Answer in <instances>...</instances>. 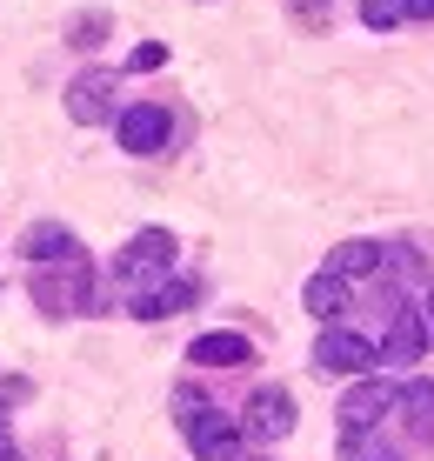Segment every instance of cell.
<instances>
[{"mask_svg": "<svg viewBox=\"0 0 434 461\" xmlns=\"http://www.w3.org/2000/svg\"><path fill=\"white\" fill-rule=\"evenodd\" d=\"M114 275H121L127 301H134V294H154L160 281H174V234H167V228H140L134 241L121 248Z\"/></svg>", "mask_w": 434, "mask_h": 461, "instance_id": "6da1fadb", "label": "cell"}, {"mask_svg": "<svg viewBox=\"0 0 434 461\" xmlns=\"http://www.w3.org/2000/svg\"><path fill=\"white\" fill-rule=\"evenodd\" d=\"M181 428L201 461H240V415H221L201 394H181Z\"/></svg>", "mask_w": 434, "mask_h": 461, "instance_id": "7a4b0ae2", "label": "cell"}, {"mask_svg": "<svg viewBox=\"0 0 434 461\" xmlns=\"http://www.w3.org/2000/svg\"><path fill=\"white\" fill-rule=\"evenodd\" d=\"M34 301H41L47 314H87V308H94V275H87V261L41 267V275H34Z\"/></svg>", "mask_w": 434, "mask_h": 461, "instance_id": "3957f363", "label": "cell"}, {"mask_svg": "<svg viewBox=\"0 0 434 461\" xmlns=\"http://www.w3.org/2000/svg\"><path fill=\"white\" fill-rule=\"evenodd\" d=\"M394 402H401V381H388V375L355 381V388H348V402H341V435H375L381 415H388Z\"/></svg>", "mask_w": 434, "mask_h": 461, "instance_id": "277c9868", "label": "cell"}, {"mask_svg": "<svg viewBox=\"0 0 434 461\" xmlns=\"http://www.w3.org/2000/svg\"><path fill=\"white\" fill-rule=\"evenodd\" d=\"M114 94H121V74H107V68H87V74H74V81H68V114H74L80 127L121 121Z\"/></svg>", "mask_w": 434, "mask_h": 461, "instance_id": "5b68a950", "label": "cell"}, {"mask_svg": "<svg viewBox=\"0 0 434 461\" xmlns=\"http://www.w3.org/2000/svg\"><path fill=\"white\" fill-rule=\"evenodd\" d=\"M375 361H381V348H367L355 328H321V341H314V368L321 375H355V381H367Z\"/></svg>", "mask_w": 434, "mask_h": 461, "instance_id": "8992f818", "label": "cell"}, {"mask_svg": "<svg viewBox=\"0 0 434 461\" xmlns=\"http://www.w3.org/2000/svg\"><path fill=\"white\" fill-rule=\"evenodd\" d=\"M114 134H121L127 154H160V148H167V134H174V114H167V107H154V101H134V107H121Z\"/></svg>", "mask_w": 434, "mask_h": 461, "instance_id": "52a82bcc", "label": "cell"}, {"mask_svg": "<svg viewBox=\"0 0 434 461\" xmlns=\"http://www.w3.org/2000/svg\"><path fill=\"white\" fill-rule=\"evenodd\" d=\"M240 435H254V441L294 435V394H287V388H261L248 408H240Z\"/></svg>", "mask_w": 434, "mask_h": 461, "instance_id": "ba28073f", "label": "cell"}, {"mask_svg": "<svg viewBox=\"0 0 434 461\" xmlns=\"http://www.w3.org/2000/svg\"><path fill=\"white\" fill-rule=\"evenodd\" d=\"M187 361H194V368H248V361H254V341L234 335V328H214V335H201L194 348H187Z\"/></svg>", "mask_w": 434, "mask_h": 461, "instance_id": "9c48e42d", "label": "cell"}, {"mask_svg": "<svg viewBox=\"0 0 434 461\" xmlns=\"http://www.w3.org/2000/svg\"><path fill=\"white\" fill-rule=\"evenodd\" d=\"M21 254H27L34 267H60V261H80V241L60 228V221H41V228L21 234Z\"/></svg>", "mask_w": 434, "mask_h": 461, "instance_id": "30bf717a", "label": "cell"}, {"mask_svg": "<svg viewBox=\"0 0 434 461\" xmlns=\"http://www.w3.org/2000/svg\"><path fill=\"white\" fill-rule=\"evenodd\" d=\"M421 348H428V328H421V308H394V321H388V335H381V361H421Z\"/></svg>", "mask_w": 434, "mask_h": 461, "instance_id": "8fae6325", "label": "cell"}, {"mask_svg": "<svg viewBox=\"0 0 434 461\" xmlns=\"http://www.w3.org/2000/svg\"><path fill=\"white\" fill-rule=\"evenodd\" d=\"M301 308H308V314H321V321L334 328L348 308H355V301H348V281H341V275H328V267H321V275L308 281V288H301Z\"/></svg>", "mask_w": 434, "mask_h": 461, "instance_id": "7c38bea8", "label": "cell"}, {"mask_svg": "<svg viewBox=\"0 0 434 461\" xmlns=\"http://www.w3.org/2000/svg\"><path fill=\"white\" fill-rule=\"evenodd\" d=\"M381 267H388V248H375V241H341L328 254V275H341V281H367Z\"/></svg>", "mask_w": 434, "mask_h": 461, "instance_id": "4fadbf2b", "label": "cell"}, {"mask_svg": "<svg viewBox=\"0 0 434 461\" xmlns=\"http://www.w3.org/2000/svg\"><path fill=\"white\" fill-rule=\"evenodd\" d=\"M394 415L408 421L414 441H434V381H408V388H401V402H394Z\"/></svg>", "mask_w": 434, "mask_h": 461, "instance_id": "5bb4252c", "label": "cell"}, {"mask_svg": "<svg viewBox=\"0 0 434 461\" xmlns=\"http://www.w3.org/2000/svg\"><path fill=\"white\" fill-rule=\"evenodd\" d=\"M187 301H194V281H160L154 294H134V301H127V314H140V321H167V314H181Z\"/></svg>", "mask_w": 434, "mask_h": 461, "instance_id": "9a60e30c", "label": "cell"}, {"mask_svg": "<svg viewBox=\"0 0 434 461\" xmlns=\"http://www.w3.org/2000/svg\"><path fill=\"white\" fill-rule=\"evenodd\" d=\"M101 34H107V14L101 7H87V14H74V21H68V47H101Z\"/></svg>", "mask_w": 434, "mask_h": 461, "instance_id": "2e32d148", "label": "cell"}, {"mask_svg": "<svg viewBox=\"0 0 434 461\" xmlns=\"http://www.w3.org/2000/svg\"><path fill=\"white\" fill-rule=\"evenodd\" d=\"M361 21L375 27V34H388V27L408 21V0H361Z\"/></svg>", "mask_w": 434, "mask_h": 461, "instance_id": "e0dca14e", "label": "cell"}, {"mask_svg": "<svg viewBox=\"0 0 434 461\" xmlns=\"http://www.w3.org/2000/svg\"><path fill=\"white\" fill-rule=\"evenodd\" d=\"M341 461H394V448L381 435H341Z\"/></svg>", "mask_w": 434, "mask_h": 461, "instance_id": "ac0fdd59", "label": "cell"}, {"mask_svg": "<svg viewBox=\"0 0 434 461\" xmlns=\"http://www.w3.org/2000/svg\"><path fill=\"white\" fill-rule=\"evenodd\" d=\"M160 60H167V47H160V41H140L134 47V68H160Z\"/></svg>", "mask_w": 434, "mask_h": 461, "instance_id": "d6986e66", "label": "cell"}, {"mask_svg": "<svg viewBox=\"0 0 434 461\" xmlns=\"http://www.w3.org/2000/svg\"><path fill=\"white\" fill-rule=\"evenodd\" d=\"M408 21H434V0H408Z\"/></svg>", "mask_w": 434, "mask_h": 461, "instance_id": "ffe728a7", "label": "cell"}, {"mask_svg": "<svg viewBox=\"0 0 434 461\" xmlns=\"http://www.w3.org/2000/svg\"><path fill=\"white\" fill-rule=\"evenodd\" d=\"M421 328H428V341H434V288H428V301H421Z\"/></svg>", "mask_w": 434, "mask_h": 461, "instance_id": "44dd1931", "label": "cell"}, {"mask_svg": "<svg viewBox=\"0 0 434 461\" xmlns=\"http://www.w3.org/2000/svg\"><path fill=\"white\" fill-rule=\"evenodd\" d=\"M0 448H14V435H7V415H0Z\"/></svg>", "mask_w": 434, "mask_h": 461, "instance_id": "7402d4cb", "label": "cell"}, {"mask_svg": "<svg viewBox=\"0 0 434 461\" xmlns=\"http://www.w3.org/2000/svg\"><path fill=\"white\" fill-rule=\"evenodd\" d=\"M0 461H14V448H0Z\"/></svg>", "mask_w": 434, "mask_h": 461, "instance_id": "603a6c76", "label": "cell"}]
</instances>
